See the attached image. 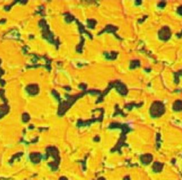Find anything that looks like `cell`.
I'll list each match as a JSON object with an SVG mask.
<instances>
[{
  "label": "cell",
  "instance_id": "1",
  "mask_svg": "<svg viewBox=\"0 0 182 180\" xmlns=\"http://www.w3.org/2000/svg\"><path fill=\"white\" fill-rule=\"evenodd\" d=\"M26 91L29 93L31 95H35L39 92V88L38 86L36 84H31L26 87Z\"/></svg>",
  "mask_w": 182,
  "mask_h": 180
}]
</instances>
